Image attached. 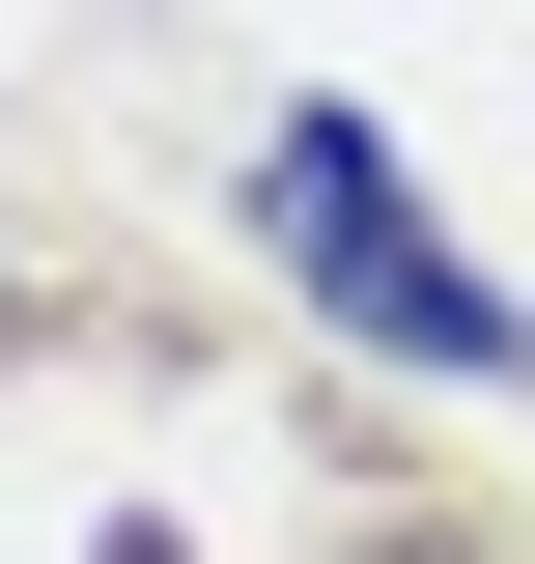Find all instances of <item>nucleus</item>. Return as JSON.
Segmentation results:
<instances>
[{
	"mask_svg": "<svg viewBox=\"0 0 535 564\" xmlns=\"http://www.w3.org/2000/svg\"><path fill=\"white\" fill-rule=\"evenodd\" d=\"M254 226H282V254H310L395 367H535V339H507V282L423 254V198H395V141H367V113H282V141H254Z\"/></svg>",
	"mask_w": 535,
	"mask_h": 564,
	"instance_id": "nucleus-1",
	"label": "nucleus"
},
{
	"mask_svg": "<svg viewBox=\"0 0 535 564\" xmlns=\"http://www.w3.org/2000/svg\"><path fill=\"white\" fill-rule=\"evenodd\" d=\"M367 564H479V536H367Z\"/></svg>",
	"mask_w": 535,
	"mask_h": 564,
	"instance_id": "nucleus-2",
	"label": "nucleus"
}]
</instances>
